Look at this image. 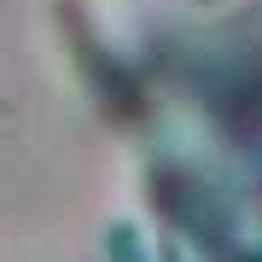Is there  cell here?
I'll return each instance as SVG.
<instances>
[{
	"mask_svg": "<svg viewBox=\"0 0 262 262\" xmlns=\"http://www.w3.org/2000/svg\"><path fill=\"white\" fill-rule=\"evenodd\" d=\"M111 262H146L140 233H134V227H111Z\"/></svg>",
	"mask_w": 262,
	"mask_h": 262,
	"instance_id": "6da1fadb",
	"label": "cell"
},
{
	"mask_svg": "<svg viewBox=\"0 0 262 262\" xmlns=\"http://www.w3.org/2000/svg\"><path fill=\"white\" fill-rule=\"evenodd\" d=\"M175 262H187V256H175Z\"/></svg>",
	"mask_w": 262,
	"mask_h": 262,
	"instance_id": "7a4b0ae2",
	"label": "cell"
}]
</instances>
